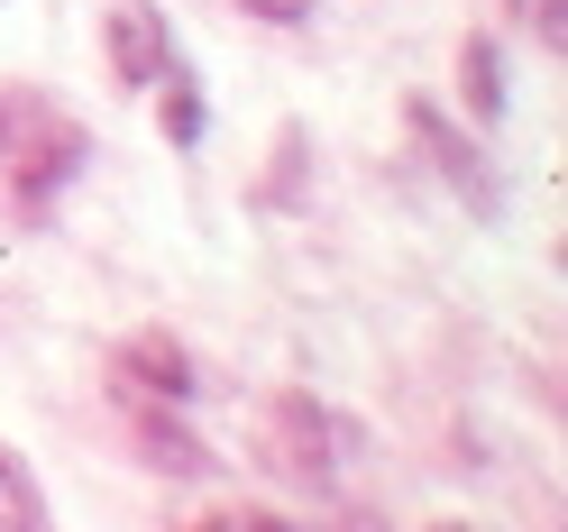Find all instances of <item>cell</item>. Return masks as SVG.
Instances as JSON below:
<instances>
[{"label": "cell", "mask_w": 568, "mask_h": 532, "mask_svg": "<svg viewBox=\"0 0 568 532\" xmlns=\"http://www.w3.org/2000/svg\"><path fill=\"white\" fill-rule=\"evenodd\" d=\"M120 377H148L156 395H193V368H184V349H174V340H129L120 349Z\"/></svg>", "instance_id": "5b68a950"}, {"label": "cell", "mask_w": 568, "mask_h": 532, "mask_svg": "<svg viewBox=\"0 0 568 532\" xmlns=\"http://www.w3.org/2000/svg\"><path fill=\"white\" fill-rule=\"evenodd\" d=\"M458 74H468V111H477V120L505 111V64H495V38H468V47H458Z\"/></svg>", "instance_id": "8992f818"}, {"label": "cell", "mask_w": 568, "mask_h": 532, "mask_svg": "<svg viewBox=\"0 0 568 532\" xmlns=\"http://www.w3.org/2000/svg\"><path fill=\"white\" fill-rule=\"evenodd\" d=\"M413 129H422V148L440 157V174H449L458 193H468V211H495V184H486V165L468 157V138H458V129H449L440 111H413Z\"/></svg>", "instance_id": "3957f363"}, {"label": "cell", "mask_w": 568, "mask_h": 532, "mask_svg": "<svg viewBox=\"0 0 568 532\" xmlns=\"http://www.w3.org/2000/svg\"><path fill=\"white\" fill-rule=\"evenodd\" d=\"M111 64H120L129 83L165 74V28H156V10H148V0H120V10H111Z\"/></svg>", "instance_id": "7a4b0ae2"}, {"label": "cell", "mask_w": 568, "mask_h": 532, "mask_svg": "<svg viewBox=\"0 0 568 532\" xmlns=\"http://www.w3.org/2000/svg\"><path fill=\"white\" fill-rule=\"evenodd\" d=\"M257 19H312V0H247Z\"/></svg>", "instance_id": "9c48e42d"}, {"label": "cell", "mask_w": 568, "mask_h": 532, "mask_svg": "<svg viewBox=\"0 0 568 532\" xmlns=\"http://www.w3.org/2000/svg\"><path fill=\"white\" fill-rule=\"evenodd\" d=\"M275 441H284V459H294L303 478H331L339 450H348V432H339L312 395H275Z\"/></svg>", "instance_id": "6da1fadb"}, {"label": "cell", "mask_w": 568, "mask_h": 532, "mask_svg": "<svg viewBox=\"0 0 568 532\" xmlns=\"http://www.w3.org/2000/svg\"><path fill=\"white\" fill-rule=\"evenodd\" d=\"M165 138H174V148H193V138H202V92L184 74H165Z\"/></svg>", "instance_id": "ba28073f"}, {"label": "cell", "mask_w": 568, "mask_h": 532, "mask_svg": "<svg viewBox=\"0 0 568 532\" xmlns=\"http://www.w3.org/2000/svg\"><path fill=\"white\" fill-rule=\"evenodd\" d=\"M38 523H47V495L28 486V469L10 450H0V532H38Z\"/></svg>", "instance_id": "52a82bcc"}, {"label": "cell", "mask_w": 568, "mask_h": 532, "mask_svg": "<svg viewBox=\"0 0 568 532\" xmlns=\"http://www.w3.org/2000/svg\"><path fill=\"white\" fill-rule=\"evenodd\" d=\"M129 432H138V450H148L165 478H193L202 459H211V450H202V441L184 432V422H165V413H129Z\"/></svg>", "instance_id": "277c9868"}]
</instances>
